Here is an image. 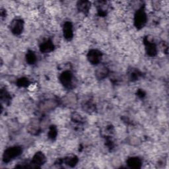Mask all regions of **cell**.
Returning a JSON list of instances; mask_svg holds the SVG:
<instances>
[{"label":"cell","instance_id":"cell-1","mask_svg":"<svg viewBox=\"0 0 169 169\" xmlns=\"http://www.w3.org/2000/svg\"><path fill=\"white\" fill-rule=\"evenodd\" d=\"M22 152V149L19 147L15 146L9 148L5 150L3 154V161L5 162H8L13 159L14 158L18 157Z\"/></svg>","mask_w":169,"mask_h":169},{"label":"cell","instance_id":"cell-10","mask_svg":"<svg viewBox=\"0 0 169 169\" xmlns=\"http://www.w3.org/2000/svg\"><path fill=\"white\" fill-rule=\"evenodd\" d=\"M54 45L51 41H46L42 44L40 46V50L43 52H48L53 50Z\"/></svg>","mask_w":169,"mask_h":169},{"label":"cell","instance_id":"cell-12","mask_svg":"<svg viewBox=\"0 0 169 169\" xmlns=\"http://www.w3.org/2000/svg\"><path fill=\"white\" fill-rule=\"evenodd\" d=\"M26 61L28 62L30 64L34 63L36 61V56L35 55V54L33 52H29L26 55Z\"/></svg>","mask_w":169,"mask_h":169},{"label":"cell","instance_id":"cell-2","mask_svg":"<svg viewBox=\"0 0 169 169\" xmlns=\"http://www.w3.org/2000/svg\"><path fill=\"white\" fill-rule=\"evenodd\" d=\"M147 22V15L143 8L140 9L135 13L134 17V23L138 29L143 27Z\"/></svg>","mask_w":169,"mask_h":169},{"label":"cell","instance_id":"cell-9","mask_svg":"<svg viewBox=\"0 0 169 169\" xmlns=\"http://www.w3.org/2000/svg\"><path fill=\"white\" fill-rule=\"evenodd\" d=\"M90 2H86V1H81L79 2L77 7L80 12H82L83 13L88 12V11L90 8Z\"/></svg>","mask_w":169,"mask_h":169},{"label":"cell","instance_id":"cell-4","mask_svg":"<svg viewBox=\"0 0 169 169\" xmlns=\"http://www.w3.org/2000/svg\"><path fill=\"white\" fill-rule=\"evenodd\" d=\"M102 58L101 53L96 50H91L88 54V59L92 64H98Z\"/></svg>","mask_w":169,"mask_h":169},{"label":"cell","instance_id":"cell-15","mask_svg":"<svg viewBox=\"0 0 169 169\" xmlns=\"http://www.w3.org/2000/svg\"><path fill=\"white\" fill-rule=\"evenodd\" d=\"M18 83L21 86H26L27 84L29 83V81H27L26 79H21L18 82Z\"/></svg>","mask_w":169,"mask_h":169},{"label":"cell","instance_id":"cell-13","mask_svg":"<svg viewBox=\"0 0 169 169\" xmlns=\"http://www.w3.org/2000/svg\"><path fill=\"white\" fill-rule=\"evenodd\" d=\"M100 69H101L98 70L97 72H96L98 77H99L101 79L105 78V77H106V75L108 73L107 69L105 68H100Z\"/></svg>","mask_w":169,"mask_h":169},{"label":"cell","instance_id":"cell-3","mask_svg":"<svg viewBox=\"0 0 169 169\" xmlns=\"http://www.w3.org/2000/svg\"><path fill=\"white\" fill-rule=\"evenodd\" d=\"M23 29V21L21 19H15L11 23V30L15 35L21 34Z\"/></svg>","mask_w":169,"mask_h":169},{"label":"cell","instance_id":"cell-7","mask_svg":"<svg viewBox=\"0 0 169 169\" xmlns=\"http://www.w3.org/2000/svg\"><path fill=\"white\" fill-rule=\"evenodd\" d=\"M32 164L35 165L36 167L43 164L45 162V157L42 153H38L32 159Z\"/></svg>","mask_w":169,"mask_h":169},{"label":"cell","instance_id":"cell-14","mask_svg":"<svg viewBox=\"0 0 169 169\" xmlns=\"http://www.w3.org/2000/svg\"><path fill=\"white\" fill-rule=\"evenodd\" d=\"M57 131L56 129L55 128H53L52 127L50 130V132H49V135H50V137L51 138H55L56 137V135L57 134Z\"/></svg>","mask_w":169,"mask_h":169},{"label":"cell","instance_id":"cell-5","mask_svg":"<svg viewBox=\"0 0 169 169\" xmlns=\"http://www.w3.org/2000/svg\"><path fill=\"white\" fill-rule=\"evenodd\" d=\"M60 81L64 87L69 88L72 85V75L69 72H63L61 77Z\"/></svg>","mask_w":169,"mask_h":169},{"label":"cell","instance_id":"cell-6","mask_svg":"<svg viewBox=\"0 0 169 169\" xmlns=\"http://www.w3.org/2000/svg\"><path fill=\"white\" fill-rule=\"evenodd\" d=\"M63 35L65 38L68 40H70L73 37V27L70 22L65 23L63 28Z\"/></svg>","mask_w":169,"mask_h":169},{"label":"cell","instance_id":"cell-8","mask_svg":"<svg viewBox=\"0 0 169 169\" xmlns=\"http://www.w3.org/2000/svg\"><path fill=\"white\" fill-rule=\"evenodd\" d=\"M146 50L149 56H155L157 52V48L155 44L151 43L149 41H147L145 43Z\"/></svg>","mask_w":169,"mask_h":169},{"label":"cell","instance_id":"cell-11","mask_svg":"<svg viewBox=\"0 0 169 169\" xmlns=\"http://www.w3.org/2000/svg\"><path fill=\"white\" fill-rule=\"evenodd\" d=\"M128 163L131 167L138 168L141 165V161L138 158H131L128 161Z\"/></svg>","mask_w":169,"mask_h":169}]
</instances>
